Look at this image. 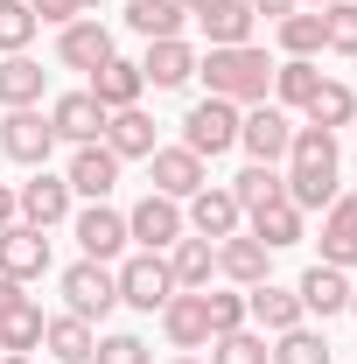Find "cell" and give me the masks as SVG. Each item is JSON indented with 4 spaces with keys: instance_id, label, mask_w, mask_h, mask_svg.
Returning a JSON list of instances; mask_svg holds the SVG:
<instances>
[{
    "instance_id": "6da1fadb",
    "label": "cell",
    "mask_w": 357,
    "mask_h": 364,
    "mask_svg": "<svg viewBox=\"0 0 357 364\" xmlns=\"http://www.w3.org/2000/svg\"><path fill=\"white\" fill-rule=\"evenodd\" d=\"M273 63H280V56H267L260 43L203 49V56H196V77H203V91H211V98H231V105H260V98L273 91Z\"/></svg>"
},
{
    "instance_id": "7a4b0ae2",
    "label": "cell",
    "mask_w": 357,
    "mask_h": 364,
    "mask_svg": "<svg viewBox=\"0 0 357 364\" xmlns=\"http://www.w3.org/2000/svg\"><path fill=\"white\" fill-rule=\"evenodd\" d=\"M112 280H119V309H134V316H161V301L176 294V273L161 252H127V259H112Z\"/></svg>"
},
{
    "instance_id": "3957f363",
    "label": "cell",
    "mask_w": 357,
    "mask_h": 364,
    "mask_svg": "<svg viewBox=\"0 0 357 364\" xmlns=\"http://www.w3.org/2000/svg\"><path fill=\"white\" fill-rule=\"evenodd\" d=\"M56 294H63L70 316H85V322H105L119 309V280H112L105 259H70V267L56 273Z\"/></svg>"
},
{
    "instance_id": "277c9868",
    "label": "cell",
    "mask_w": 357,
    "mask_h": 364,
    "mask_svg": "<svg viewBox=\"0 0 357 364\" xmlns=\"http://www.w3.org/2000/svg\"><path fill=\"white\" fill-rule=\"evenodd\" d=\"M238 112H245V105H231V98H211V91H203V98L182 112V147L203 154V161L231 154V147H238Z\"/></svg>"
},
{
    "instance_id": "5b68a950",
    "label": "cell",
    "mask_w": 357,
    "mask_h": 364,
    "mask_svg": "<svg viewBox=\"0 0 357 364\" xmlns=\"http://www.w3.org/2000/svg\"><path fill=\"white\" fill-rule=\"evenodd\" d=\"M0 154H7L14 168H49V154H56V127H49L43 105L0 112Z\"/></svg>"
},
{
    "instance_id": "8992f818",
    "label": "cell",
    "mask_w": 357,
    "mask_h": 364,
    "mask_svg": "<svg viewBox=\"0 0 357 364\" xmlns=\"http://www.w3.org/2000/svg\"><path fill=\"white\" fill-rule=\"evenodd\" d=\"M70 238H78V259H127V210H112V203H78L70 210Z\"/></svg>"
},
{
    "instance_id": "52a82bcc",
    "label": "cell",
    "mask_w": 357,
    "mask_h": 364,
    "mask_svg": "<svg viewBox=\"0 0 357 364\" xmlns=\"http://www.w3.org/2000/svg\"><path fill=\"white\" fill-rule=\"evenodd\" d=\"M14 210H21V225L56 231V225H70L78 196H70V182L56 176V168H28V182H14Z\"/></svg>"
},
{
    "instance_id": "ba28073f",
    "label": "cell",
    "mask_w": 357,
    "mask_h": 364,
    "mask_svg": "<svg viewBox=\"0 0 357 364\" xmlns=\"http://www.w3.org/2000/svg\"><path fill=\"white\" fill-rule=\"evenodd\" d=\"M238 147H245V161H287V147H294V119L273 105V98H260V105H245L238 112Z\"/></svg>"
},
{
    "instance_id": "9c48e42d",
    "label": "cell",
    "mask_w": 357,
    "mask_h": 364,
    "mask_svg": "<svg viewBox=\"0 0 357 364\" xmlns=\"http://www.w3.org/2000/svg\"><path fill=\"white\" fill-rule=\"evenodd\" d=\"M119 154L105 147V140H85V147H70V161H63V182H70V196L78 203H112V189H119Z\"/></svg>"
},
{
    "instance_id": "30bf717a",
    "label": "cell",
    "mask_w": 357,
    "mask_h": 364,
    "mask_svg": "<svg viewBox=\"0 0 357 364\" xmlns=\"http://www.w3.org/2000/svg\"><path fill=\"white\" fill-rule=\"evenodd\" d=\"M112 56V21L105 14H78V21H63L56 28V70H98Z\"/></svg>"
},
{
    "instance_id": "8fae6325",
    "label": "cell",
    "mask_w": 357,
    "mask_h": 364,
    "mask_svg": "<svg viewBox=\"0 0 357 364\" xmlns=\"http://www.w3.org/2000/svg\"><path fill=\"white\" fill-rule=\"evenodd\" d=\"M280 182H287V203L302 218H322L343 189V161H280Z\"/></svg>"
},
{
    "instance_id": "7c38bea8",
    "label": "cell",
    "mask_w": 357,
    "mask_h": 364,
    "mask_svg": "<svg viewBox=\"0 0 357 364\" xmlns=\"http://www.w3.org/2000/svg\"><path fill=\"white\" fill-rule=\"evenodd\" d=\"M203 182H211V161H203V154H189L182 140L147 154V189H154V196H176V203H189Z\"/></svg>"
},
{
    "instance_id": "4fadbf2b",
    "label": "cell",
    "mask_w": 357,
    "mask_h": 364,
    "mask_svg": "<svg viewBox=\"0 0 357 364\" xmlns=\"http://www.w3.org/2000/svg\"><path fill=\"white\" fill-rule=\"evenodd\" d=\"M315 259H322V267L357 273V189H336V203L322 210V231H315Z\"/></svg>"
},
{
    "instance_id": "5bb4252c",
    "label": "cell",
    "mask_w": 357,
    "mask_h": 364,
    "mask_svg": "<svg viewBox=\"0 0 357 364\" xmlns=\"http://www.w3.org/2000/svg\"><path fill=\"white\" fill-rule=\"evenodd\" d=\"M182 231H189V225H182V203H176V196H154V189H147L134 210H127V238H134L140 252H169Z\"/></svg>"
},
{
    "instance_id": "9a60e30c",
    "label": "cell",
    "mask_w": 357,
    "mask_h": 364,
    "mask_svg": "<svg viewBox=\"0 0 357 364\" xmlns=\"http://www.w3.org/2000/svg\"><path fill=\"white\" fill-rule=\"evenodd\" d=\"M182 225L218 245V238H231V231H245V210H238V196H231L224 182H203V189L182 203Z\"/></svg>"
},
{
    "instance_id": "2e32d148",
    "label": "cell",
    "mask_w": 357,
    "mask_h": 364,
    "mask_svg": "<svg viewBox=\"0 0 357 364\" xmlns=\"http://www.w3.org/2000/svg\"><path fill=\"white\" fill-rule=\"evenodd\" d=\"M0 273L7 280H43V273H56V252H49V231H36V225H7L0 231Z\"/></svg>"
},
{
    "instance_id": "e0dca14e",
    "label": "cell",
    "mask_w": 357,
    "mask_h": 364,
    "mask_svg": "<svg viewBox=\"0 0 357 364\" xmlns=\"http://www.w3.org/2000/svg\"><path fill=\"white\" fill-rule=\"evenodd\" d=\"M161 336H169V350H203V343H211L203 287H176V294L161 301Z\"/></svg>"
},
{
    "instance_id": "ac0fdd59",
    "label": "cell",
    "mask_w": 357,
    "mask_h": 364,
    "mask_svg": "<svg viewBox=\"0 0 357 364\" xmlns=\"http://www.w3.org/2000/svg\"><path fill=\"white\" fill-rule=\"evenodd\" d=\"M49 127H56V147H85V140L105 134V105L78 85V91H63V98H49Z\"/></svg>"
},
{
    "instance_id": "d6986e66",
    "label": "cell",
    "mask_w": 357,
    "mask_h": 364,
    "mask_svg": "<svg viewBox=\"0 0 357 364\" xmlns=\"http://www.w3.org/2000/svg\"><path fill=\"white\" fill-rule=\"evenodd\" d=\"M85 91L105 105V112H127V105H140V98H147V77H140L134 56H119V49H112V56H105V63L85 77Z\"/></svg>"
},
{
    "instance_id": "ffe728a7",
    "label": "cell",
    "mask_w": 357,
    "mask_h": 364,
    "mask_svg": "<svg viewBox=\"0 0 357 364\" xmlns=\"http://www.w3.org/2000/svg\"><path fill=\"white\" fill-rule=\"evenodd\" d=\"M196 56H203V49L189 43V36L147 43V56H140V77H147V91H182L189 77H196Z\"/></svg>"
},
{
    "instance_id": "44dd1931",
    "label": "cell",
    "mask_w": 357,
    "mask_h": 364,
    "mask_svg": "<svg viewBox=\"0 0 357 364\" xmlns=\"http://www.w3.org/2000/svg\"><path fill=\"white\" fill-rule=\"evenodd\" d=\"M189 21L203 28V49H238V43H252V28H260L252 0H211V7H196Z\"/></svg>"
},
{
    "instance_id": "7402d4cb",
    "label": "cell",
    "mask_w": 357,
    "mask_h": 364,
    "mask_svg": "<svg viewBox=\"0 0 357 364\" xmlns=\"http://www.w3.org/2000/svg\"><path fill=\"white\" fill-rule=\"evenodd\" d=\"M294 294H302V316H309V322H329V316H343V309H351V273L315 259V267L294 280Z\"/></svg>"
},
{
    "instance_id": "603a6c76",
    "label": "cell",
    "mask_w": 357,
    "mask_h": 364,
    "mask_svg": "<svg viewBox=\"0 0 357 364\" xmlns=\"http://www.w3.org/2000/svg\"><path fill=\"white\" fill-rule=\"evenodd\" d=\"M105 147L119 154V161H147L154 147H161V127H154V112L147 105H127V112H105Z\"/></svg>"
},
{
    "instance_id": "cb8c5ba5",
    "label": "cell",
    "mask_w": 357,
    "mask_h": 364,
    "mask_svg": "<svg viewBox=\"0 0 357 364\" xmlns=\"http://www.w3.org/2000/svg\"><path fill=\"white\" fill-rule=\"evenodd\" d=\"M245 322L267 329V336H280V329H294V322H309V316H302V294L287 280H260V287H245Z\"/></svg>"
},
{
    "instance_id": "d4e9b609",
    "label": "cell",
    "mask_w": 357,
    "mask_h": 364,
    "mask_svg": "<svg viewBox=\"0 0 357 364\" xmlns=\"http://www.w3.org/2000/svg\"><path fill=\"white\" fill-rule=\"evenodd\" d=\"M218 273L231 287H260V280H273V252L252 231H231V238H218Z\"/></svg>"
},
{
    "instance_id": "484cf974",
    "label": "cell",
    "mask_w": 357,
    "mask_h": 364,
    "mask_svg": "<svg viewBox=\"0 0 357 364\" xmlns=\"http://www.w3.org/2000/svg\"><path fill=\"white\" fill-rule=\"evenodd\" d=\"M245 231H252L267 252H287V245H302V238H309V218H302L287 196H273V203H260V210H245Z\"/></svg>"
},
{
    "instance_id": "4316f807",
    "label": "cell",
    "mask_w": 357,
    "mask_h": 364,
    "mask_svg": "<svg viewBox=\"0 0 357 364\" xmlns=\"http://www.w3.org/2000/svg\"><path fill=\"white\" fill-rule=\"evenodd\" d=\"M91 350H98V322L70 316V309L43 322V358H56V364H91Z\"/></svg>"
},
{
    "instance_id": "83f0119b",
    "label": "cell",
    "mask_w": 357,
    "mask_h": 364,
    "mask_svg": "<svg viewBox=\"0 0 357 364\" xmlns=\"http://www.w3.org/2000/svg\"><path fill=\"white\" fill-rule=\"evenodd\" d=\"M49 98V70L21 49V56H0V112H21V105H43Z\"/></svg>"
},
{
    "instance_id": "f1b7e54d",
    "label": "cell",
    "mask_w": 357,
    "mask_h": 364,
    "mask_svg": "<svg viewBox=\"0 0 357 364\" xmlns=\"http://www.w3.org/2000/svg\"><path fill=\"white\" fill-rule=\"evenodd\" d=\"M315 85H322V56H280V63H273V105H280V112H302V105H309L315 98Z\"/></svg>"
},
{
    "instance_id": "f546056e",
    "label": "cell",
    "mask_w": 357,
    "mask_h": 364,
    "mask_svg": "<svg viewBox=\"0 0 357 364\" xmlns=\"http://www.w3.org/2000/svg\"><path fill=\"white\" fill-rule=\"evenodd\" d=\"M161 259H169V273H176V287H211V280H218V245L196 238V231H182Z\"/></svg>"
},
{
    "instance_id": "4dcf8cb0",
    "label": "cell",
    "mask_w": 357,
    "mask_h": 364,
    "mask_svg": "<svg viewBox=\"0 0 357 364\" xmlns=\"http://www.w3.org/2000/svg\"><path fill=\"white\" fill-rule=\"evenodd\" d=\"M119 21L134 28L140 43H169V36L189 28V14H182L176 0H127V14H119Z\"/></svg>"
},
{
    "instance_id": "1f68e13d",
    "label": "cell",
    "mask_w": 357,
    "mask_h": 364,
    "mask_svg": "<svg viewBox=\"0 0 357 364\" xmlns=\"http://www.w3.org/2000/svg\"><path fill=\"white\" fill-rule=\"evenodd\" d=\"M203 350H211L203 364H273V336L245 322V329H224V336H211Z\"/></svg>"
},
{
    "instance_id": "d6a6232c",
    "label": "cell",
    "mask_w": 357,
    "mask_h": 364,
    "mask_svg": "<svg viewBox=\"0 0 357 364\" xmlns=\"http://www.w3.org/2000/svg\"><path fill=\"white\" fill-rule=\"evenodd\" d=\"M43 301H36V294H21V301H14V309H7V316H0V350H21V358H36V350H43Z\"/></svg>"
},
{
    "instance_id": "836d02e7",
    "label": "cell",
    "mask_w": 357,
    "mask_h": 364,
    "mask_svg": "<svg viewBox=\"0 0 357 364\" xmlns=\"http://www.w3.org/2000/svg\"><path fill=\"white\" fill-rule=\"evenodd\" d=\"M302 119H309V127H329V134H336V127H351V119H357V91L343 85V77H322L315 98L302 105Z\"/></svg>"
},
{
    "instance_id": "e575fe53",
    "label": "cell",
    "mask_w": 357,
    "mask_h": 364,
    "mask_svg": "<svg viewBox=\"0 0 357 364\" xmlns=\"http://www.w3.org/2000/svg\"><path fill=\"white\" fill-rule=\"evenodd\" d=\"M273 43L280 56H322V7H294L273 21Z\"/></svg>"
},
{
    "instance_id": "d590c367",
    "label": "cell",
    "mask_w": 357,
    "mask_h": 364,
    "mask_svg": "<svg viewBox=\"0 0 357 364\" xmlns=\"http://www.w3.org/2000/svg\"><path fill=\"white\" fill-rule=\"evenodd\" d=\"M224 189L238 196V210H260V203H273V196H287V182H280V168H273V161H245Z\"/></svg>"
},
{
    "instance_id": "8d00e7d4",
    "label": "cell",
    "mask_w": 357,
    "mask_h": 364,
    "mask_svg": "<svg viewBox=\"0 0 357 364\" xmlns=\"http://www.w3.org/2000/svg\"><path fill=\"white\" fill-rule=\"evenodd\" d=\"M273 364H336V358H329V336L315 322H294L273 336Z\"/></svg>"
},
{
    "instance_id": "74e56055",
    "label": "cell",
    "mask_w": 357,
    "mask_h": 364,
    "mask_svg": "<svg viewBox=\"0 0 357 364\" xmlns=\"http://www.w3.org/2000/svg\"><path fill=\"white\" fill-rule=\"evenodd\" d=\"M322 56H357V0L322 7Z\"/></svg>"
},
{
    "instance_id": "f35d334b",
    "label": "cell",
    "mask_w": 357,
    "mask_h": 364,
    "mask_svg": "<svg viewBox=\"0 0 357 364\" xmlns=\"http://www.w3.org/2000/svg\"><path fill=\"white\" fill-rule=\"evenodd\" d=\"M36 36H43V21L28 14V0H0V56H21Z\"/></svg>"
},
{
    "instance_id": "ab89813d",
    "label": "cell",
    "mask_w": 357,
    "mask_h": 364,
    "mask_svg": "<svg viewBox=\"0 0 357 364\" xmlns=\"http://www.w3.org/2000/svg\"><path fill=\"white\" fill-rule=\"evenodd\" d=\"M91 364H154V350H147V336H134V329H112V336H98Z\"/></svg>"
},
{
    "instance_id": "60d3db41",
    "label": "cell",
    "mask_w": 357,
    "mask_h": 364,
    "mask_svg": "<svg viewBox=\"0 0 357 364\" xmlns=\"http://www.w3.org/2000/svg\"><path fill=\"white\" fill-rule=\"evenodd\" d=\"M203 309H211V336L245 329V287H224V294H211V287H203Z\"/></svg>"
},
{
    "instance_id": "b9f144b4",
    "label": "cell",
    "mask_w": 357,
    "mask_h": 364,
    "mask_svg": "<svg viewBox=\"0 0 357 364\" xmlns=\"http://www.w3.org/2000/svg\"><path fill=\"white\" fill-rule=\"evenodd\" d=\"M28 14H36L43 28H63V21H78L85 7H78V0H28Z\"/></svg>"
},
{
    "instance_id": "7bdbcfd3",
    "label": "cell",
    "mask_w": 357,
    "mask_h": 364,
    "mask_svg": "<svg viewBox=\"0 0 357 364\" xmlns=\"http://www.w3.org/2000/svg\"><path fill=\"white\" fill-rule=\"evenodd\" d=\"M294 7H302V0H252V14H260V21H280V14H294Z\"/></svg>"
},
{
    "instance_id": "ee69618b",
    "label": "cell",
    "mask_w": 357,
    "mask_h": 364,
    "mask_svg": "<svg viewBox=\"0 0 357 364\" xmlns=\"http://www.w3.org/2000/svg\"><path fill=\"white\" fill-rule=\"evenodd\" d=\"M21 225V210H14V182H0V231Z\"/></svg>"
},
{
    "instance_id": "f6af8a7d",
    "label": "cell",
    "mask_w": 357,
    "mask_h": 364,
    "mask_svg": "<svg viewBox=\"0 0 357 364\" xmlns=\"http://www.w3.org/2000/svg\"><path fill=\"white\" fill-rule=\"evenodd\" d=\"M14 301H21V280H7V273H0V316H7Z\"/></svg>"
},
{
    "instance_id": "bcb514c9",
    "label": "cell",
    "mask_w": 357,
    "mask_h": 364,
    "mask_svg": "<svg viewBox=\"0 0 357 364\" xmlns=\"http://www.w3.org/2000/svg\"><path fill=\"white\" fill-rule=\"evenodd\" d=\"M0 364H36V358H21V350H0Z\"/></svg>"
},
{
    "instance_id": "7dc6e473",
    "label": "cell",
    "mask_w": 357,
    "mask_h": 364,
    "mask_svg": "<svg viewBox=\"0 0 357 364\" xmlns=\"http://www.w3.org/2000/svg\"><path fill=\"white\" fill-rule=\"evenodd\" d=\"M169 364H203V358H196V350H176V358H169Z\"/></svg>"
},
{
    "instance_id": "c3c4849f",
    "label": "cell",
    "mask_w": 357,
    "mask_h": 364,
    "mask_svg": "<svg viewBox=\"0 0 357 364\" xmlns=\"http://www.w3.org/2000/svg\"><path fill=\"white\" fill-rule=\"evenodd\" d=\"M176 7H182V14H196V7H211V0H176Z\"/></svg>"
},
{
    "instance_id": "681fc988",
    "label": "cell",
    "mask_w": 357,
    "mask_h": 364,
    "mask_svg": "<svg viewBox=\"0 0 357 364\" xmlns=\"http://www.w3.org/2000/svg\"><path fill=\"white\" fill-rule=\"evenodd\" d=\"M78 7H85V14H105V0H78Z\"/></svg>"
},
{
    "instance_id": "f907efd6",
    "label": "cell",
    "mask_w": 357,
    "mask_h": 364,
    "mask_svg": "<svg viewBox=\"0 0 357 364\" xmlns=\"http://www.w3.org/2000/svg\"><path fill=\"white\" fill-rule=\"evenodd\" d=\"M343 316H357V280H351V309H343Z\"/></svg>"
},
{
    "instance_id": "816d5d0a",
    "label": "cell",
    "mask_w": 357,
    "mask_h": 364,
    "mask_svg": "<svg viewBox=\"0 0 357 364\" xmlns=\"http://www.w3.org/2000/svg\"><path fill=\"white\" fill-rule=\"evenodd\" d=\"M302 7H329V0H302Z\"/></svg>"
},
{
    "instance_id": "f5cc1de1",
    "label": "cell",
    "mask_w": 357,
    "mask_h": 364,
    "mask_svg": "<svg viewBox=\"0 0 357 364\" xmlns=\"http://www.w3.org/2000/svg\"><path fill=\"white\" fill-rule=\"evenodd\" d=\"M351 127H357V119H351Z\"/></svg>"
}]
</instances>
